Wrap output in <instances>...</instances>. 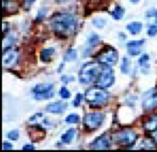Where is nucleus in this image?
<instances>
[{
	"mask_svg": "<svg viewBox=\"0 0 157 152\" xmlns=\"http://www.w3.org/2000/svg\"><path fill=\"white\" fill-rule=\"evenodd\" d=\"M34 149H35V147L31 144H26L23 147V150H33Z\"/></svg>",
	"mask_w": 157,
	"mask_h": 152,
	"instance_id": "obj_33",
	"label": "nucleus"
},
{
	"mask_svg": "<svg viewBox=\"0 0 157 152\" xmlns=\"http://www.w3.org/2000/svg\"><path fill=\"white\" fill-rule=\"evenodd\" d=\"M60 96L63 99H67L69 98L71 96V93L69 90L65 87H62L59 91Z\"/></svg>",
	"mask_w": 157,
	"mask_h": 152,
	"instance_id": "obj_24",
	"label": "nucleus"
},
{
	"mask_svg": "<svg viewBox=\"0 0 157 152\" xmlns=\"http://www.w3.org/2000/svg\"><path fill=\"white\" fill-rule=\"evenodd\" d=\"M108 93L104 89L98 86L88 89L85 93V100L86 103L92 106H101L107 100Z\"/></svg>",
	"mask_w": 157,
	"mask_h": 152,
	"instance_id": "obj_3",
	"label": "nucleus"
},
{
	"mask_svg": "<svg viewBox=\"0 0 157 152\" xmlns=\"http://www.w3.org/2000/svg\"><path fill=\"white\" fill-rule=\"evenodd\" d=\"M7 137L9 139L12 140H17L18 137H19V133L18 131L17 130H12L11 131H10L8 134H7Z\"/></svg>",
	"mask_w": 157,
	"mask_h": 152,
	"instance_id": "obj_26",
	"label": "nucleus"
},
{
	"mask_svg": "<svg viewBox=\"0 0 157 152\" xmlns=\"http://www.w3.org/2000/svg\"><path fill=\"white\" fill-rule=\"evenodd\" d=\"M80 117L77 114H71L66 117L65 121L68 123H76L79 121Z\"/></svg>",
	"mask_w": 157,
	"mask_h": 152,
	"instance_id": "obj_23",
	"label": "nucleus"
},
{
	"mask_svg": "<svg viewBox=\"0 0 157 152\" xmlns=\"http://www.w3.org/2000/svg\"><path fill=\"white\" fill-rule=\"evenodd\" d=\"M99 42V37L97 34L91 35L88 38V41H87L88 45L84 51L85 54H88V52H91V49H93V48L96 46L98 44Z\"/></svg>",
	"mask_w": 157,
	"mask_h": 152,
	"instance_id": "obj_13",
	"label": "nucleus"
},
{
	"mask_svg": "<svg viewBox=\"0 0 157 152\" xmlns=\"http://www.w3.org/2000/svg\"><path fill=\"white\" fill-rule=\"evenodd\" d=\"M114 81V74L110 66L102 64L101 71L95 82L96 86L106 88L110 87Z\"/></svg>",
	"mask_w": 157,
	"mask_h": 152,
	"instance_id": "obj_5",
	"label": "nucleus"
},
{
	"mask_svg": "<svg viewBox=\"0 0 157 152\" xmlns=\"http://www.w3.org/2000/svg\"><path fill=\"white\" fill-rule=\"evenodd\" d=\"M69 0H55V1H56L57 2L59 3H63V2H66L67 1H69Z\"/></svg>",
	"mask_w": 157,
	"mask_h": 152,
	"instance_id": "obj_35",
	"label": "nucleus"
},
{
	"mask_svg": "<svg viewBox=\"0 0 157 152\" xmlns=\"http://www.w3.org/2000/svg\"><path fill=\"white\" fill-rule=\"evenodd\" d=\"M55 49L53 48L42 49L40 51V59L42 62H49L51 60L52 54L54 53Z\"/></svg>",
	"mask_w": 157,
	"mask_h": 152,
	"instance_id": "obj_14",
	"label": "nucleus"
},
{
	"mask_svg": "<svg viewBox=\"0 0 157 152\" xmlns=\"http://www.w3.org/2000/svg\"><path fill=\"white\" fill-rule=\"evenodd\" d=\"M75 133V130L74 128H71V129H68L61 137L62 142H63L64 143H70L72 141V139L74 137Z\"/></svg>",
	"mask_w": 157,
	"mask_h": 152,
	"instance_id": "obj_16",
	"label": "nucleus"
},
{
	"mask_svg": "<svg viewBox=\"0 0 157 152\" xmlns=\"http://www.w3.org/2000/svg\"><path fill=\"white\" fill-rule=\"evenodd\" d=\"M77 57V52L74 49H69L67 51L64 56L65 61H73Z\"/></svg>",
	"mask_w": 157,
	"mask_h": 152,
	"instance_id": "obj_20",
	"label": "nucleus"
},
{
	"mask_svg": "<svg viewBox=\"0 0 157 152\" xmlns=\"http://www.w3.org/2000/svg\"><path fill=\"white\" fill-rule=\"evenodd\" d=\"M153 136H154V139H155V142L157 143V129H156L155 132H154V134H153Z\"/></svg>",
	"mask_w": 157,
	"mask_h": 152,
	"instance_id": "obj_34",
	"label": "nucleus"
},
{
	"mask_svg": "<svg viewBox=\"0 0 157 152\" xmlns=\"http://www.w3.org/2000/svg\"><path fill=\"white\" fill-rule=\"evenodd\" d=\"M2 149L6 150H12V145L9 142H3L2 143Z\"/></svg>",
	"mask_w": 157,
	"mask_h": 152,
	"instance_id": "obj_32",
	"label": "nucleus"
},
{
	"mask_svg": "<svg viewBox=\"0 0 157 152\" xmlns=\"http://www.w3.org/2000/svg\"><path fill=\"white\" fill-rule=\"evenodd\" d=\"M24 1H26V2H33L34 0H24Z\"/></svg>",
	"mask_w": 157,
	"mask_h": 152,
	"instance_id": "obj_37",
	"label": "nucleus"
},
{
	"mask_svg": "<svg viewBox=\"0 0 157 152\" xmlns=\"http://www.w3.org/2000/svg\"><path fill=\"white\" fill-rule=\"evenodd\" d=\"M124 13V10L120 5H117L113 10L111 12L112 16L115 20H120L123 18Z\"/></svg>",
	"mask_w": 157,
	"mask_h": 152,
	"instance_id": "obj_19",
	"label": "nucleus"
},
{
	"mask_svg": "<svg viewBox=\"0 0 157 152\" xmlns=\"http://www.w3.org/2000/svg\"><path fill=\"white\" fill-rule=\"evenodd\" d=\"M110 146V139L107 136L102 135L91 143L90 148L91 150H108Z\"/></svg>",
	"mask_w": 157,
	"mask_h": 152,
	"instance_id": "obj_10",
	"label": "nucleus"
},
{
	"mask_svg": "<svg viewBox=\"0 0 157 152\" xmlns=\"http://www.w3.org/2000/svg\"><path fill=\"white\" fill-rule=\"evenodd\" d=\"M140 150H154L155 148V143L151 139H144L139 145Z\"/></svg>",
	"mask_w": 157,
	"mask_h": 152,
	"instance_id": "obj_17",
	"label": "nucleus"
},
{
	"mask_svg": "<svg viewBox=\"0 0 157 152\" xmlns=\"http://www.w3.org/2000/svg\"><path fill=\"white\" fill-rule=\"evenodd\" d=\"M104 119V115L101 112L87 113L83 118V125L88 130H96L99 128Z\"/></svg>",
	"mask_w": 157,
	"mask_h": 152,
	"instance_id": "obj_8",
	"label": "nucleus"
},
{
	"mask_svg": "<svg viewBox=\"0 0 157 152\" xmlns=\"http://www.w3.org/2000/svg\"><path fill=\"white\" fill-rule=\"evenodd\" d=\"M102 67L99 62H90L85 63L78 73V80L83 84L96 82Z\"/></svg>",
	"mask_w": 157,
	"mask_h": 152,
	"instance_id": "obj_2",
	"label": "nucleus"
},
{
	"mask_svg": "<svg viewBox=\"0 0 157 152\" xmlns=\"http://www.w3.org/2000/svg\"><path fill=\"white\" fill-rule=\"evenodd\" d=\"M99 63L108 66H113L118 60L117 51L110 46L104 47L96 56Z\"/></svg>",
	"mask_w": 157,
	"mask_h": 152,
	"instance_id": "obj_4",
	"label": "nucleus"
},
{
	"mask_svg": "<svg viewBox=\"0 0 157 152\" xmlns=\"http://www.w3.org/2000/svg\"><path fill=\"white\" fill-rule=\"evenodd\" d=\"M18 56V52L11 48H7L3 51L2 54V63L4 65H13L17 60Z\"/></svg>",
	"mask_w": 157,
	"mask_h": 152,
	"instance_id": "obj_9",
	"label": "nucleus"
},
{
	"mask_svg": "<svg viewBox=\"0 0 157 152\" xmlns=\"http://www.w3.org/2000/svg\"><path fill=\"white\" fill-rule=\"evenodd\" d=\"M32 92L37 100L50 99L54 95L53 85L51 83L37 84L33 87Z\"/></svg>",
	"mask_w": 157,
	"mask_h": 152,
	"instance_id": "obj_6",
	"label": "nucleus"
},
{
	"mask_svg": "<svg viewBox=\"0 0 157 152\" xmlns=\"http://www.w3.org/2000/svg\"><path fill=\"white\" fill-rule=\"evenodd\" d=\"M144 127L148 131L156 130L157 128V116L152 117L147 120L144 125Z\"/></svg>",
	"mask_w": 157,
	"mask_h": 152,
	"instance_id": "obj_18",
	"label": "nucleus"
},
{
	"mask_svg": "<svg viewBox=\"0 0 157 152\" xmlns=\"http://www.w3.org/2000/svg\"><path fill=\"white\" fill-rule=\"evenodd\" d=\"M50 25L56 34L64 37L74 34L77 27V21L72 14L59 13L51 18Z\"/></svg>",
	"mask_w": 157,
	"mask_h": 152,
	"instance_id": "obj_1",
	"label": "nucleus"
},
{
	"mask_svg": "<svg viewBox=\"0 0 157 152\" xmlns=\"http://www.w3.org/2000/svg\"><path fill=\"white\" fill-rule=\"evenodd\" d=\"M144 43V40H133L130 41L127 43L128 48L131 47H140Z\"/></svg>",
	"mask_w": 157,
	"mask_h": 152,
	"instance_id": "obj_25",
	"label": "nucleus"
},
{
	"mask_svg": "<svg viewBox=\"0 0 157 152\" xmlns=\"http://www.w3.org/2000/svg\"><path fill=\"white\" fill-rule=\"evenodd\" d=\"M147 34L149 36H155L157 34V26L151 25L147 31Z\"/></svg>",
	"mask_w": 157,
	"mask_h": 152,
	"instance_id": "obj_27",
	"label": "nucleus"
},
{
	"mask_svg": "<svg viewBox=\"0 0 157 152\" xmlns=\"http://www.w3.org/2000/svg\"><path fill=\"white\" fill-rule=\"evenodd\" d=\"M131 2H134V3H136V2H138L139 1V0H130Z\"/></svg>",
	"mask_w": 157,
	"mask_h": 152,
	"instance_id": "obj_36",
	"label": "nucleus"
},
{
	"mask_svg": "<svg viewBox=\"0 0 157 152\" xmlns=\"http://www.w3.org/2000/svg\"><path fill=\"white\" fill-rule=\"evenodd\" d=\"M142 27V24L139 22H132L129 23L126 28L129 31V32L133 35L137 34L141 31Z\"/></svg>",
	"mask_w": 157,
	"mask_h": 152,
	"instance_id": "obj_15",
	"label": "nucleus"
},
{
	"mask_svg": "<svg viewBox=\"0 0 157 152\" xmlns=\"http://www.w3.org/2000/svg\"><path fill=\"white\" fill-rule=\"evenodd\" d=\"M67 108V103L64 101H56L51 103L46 106V110L50 113L60 114L65 111Z\"/></svg>",
	"mask_w": 157,
	"mask_h": 152,
	"instance_id": "obj_11",
	"label": "nucleus"
},
{
	"mask_svg": "<svg viewBox=\"0 0 157 152\" xmlns=\"http://www.w3.org/2000/svg\"><path fill=\"white\" fill-rule=\"evenodd\" d=\"M139 47H131L128 48V53L129 55L131 56H137L140 53V49L139 48Z\"/></svg>",
	"mask_w": 157,
	"mask_h": 152,
	"instance_id": "obj_29",
	"label": "nucleus"
},
{
	"mask_svg": "<svg viewBox=\"0 0 157 152\" xmlns=\"http://www.w3.org/2000/svg\"><path fill=\"white\" fill-rule=\"evenodd\" d=\"M143 107L145 109H151L157 106V93L150 92L145 96L142 102Z\"/></svg>",
	"mask_w": 157,
	"mask_h": 152,
	"instance_id": "obj_12",
	"label": "nucleus"
},
{
	"mask_svg": "<svg viewBox=\"0 0 157 152\" xmlns=\"http://www.w3.org/2000/svg\"><path fill=\"white\" fill-rule=\"evenodd\" d=\"M105 23V21L104 20L102 19H96L93 21V24L96 27H102Z\"/></svg>",
	"mask_w": 157,
	"mask_h": 152,
	"instance_id": "obj_28",
	"label": "nucleus"
},
{
	"mask_svg": "<svg viewBox=\"0 0 157 152\" xmlns=\"http://www.w3.org/2000/svg\"><path fill=\"white\" fill-rule=\"evenodd\" d=\"M83 98V95L81 94V93H77L75 97V99L74 100V106L77 107V106H78L80 105V103L81 102V100Z\"/></svg>",
	"mask_w": 157,
	"mask_h": 152,
	"instance_id": "obj_30",
	"label": "nucleus"
},
{
	"mask_svg": "<svg viewBox=\"0 0 157 152\" xmlns=\"http://www.w3.org/2000/svg\"><path fill=\"white\" fill-rule=\"evenodd\" d=\"M156 23H157V18H156Z\"/></svg>",
	"mask_w": 157,
	"mask_h": 152,
	"instance_id": "obj_38",
	"label": "nucleus"
},
{
	"mask_svg": "<svg viewBox=\"0 0 157 152\" xmlns=\"http://www.w3.org/2000/svg\"><path fill=\"white\" fill-rule=\"evenodd\" d=\"M149 60V57L147 54H144L139 59V63L140 67L144 68V70H146L149 68V65L148 64V62Z\"/></svg>",
	"mask_w": 157,
	"mask_h": 152,
	"instance_id": "obj_22",
	"label": "nucleus"
},
{
	"mask_svg": "<svg viewBox=\"0 0 157 152\" xmlns=\"http://www.w3.org/2000/svg\"><path fill=\"white\" fill-rule=\"evenodd\" d=\"M74 79V78H73V77L72 76H66V75H63L61 77V80L63 82H69L71 81H72Z\"/></svg>",
	"mask_w": 157,
	"mask_h": 152,
	"instance_id": "obj_31",
	"label": "nucleus"
},
{
	"mask_svg": "<svg viewBox=\"0 0 157 152\" xmlns=\"http://www.w3.org/2000/svg\"><path fill=\"white\" fill-rule=\"evenodd\" d=\"M137 139V134L134 131L130 129H125L113 134L112 140L116 143L121 145H131L134 143Z\"/></svg>",
	"mask_w": 157,
	"mask_h": 152,
	"instance_id": "obj_7",
	"label": "nucleus"
},
{
	"mask_svg": "<svg viewBox=\"0 0 157 152\" xmlns=\"http://www.w3.org/2000/svg\"><path fill=\"white\" fill-rule=\"evenodd\" d=\"M121 71L123 74H128L129 71V62L127 57H123L121 63Z\"/></svg>",
	"mask_w": 157,
	"mask_h": 152,
	"instance_id": "obj_21",
	"label": "nucleus"
}]
</instances>
